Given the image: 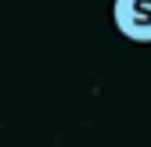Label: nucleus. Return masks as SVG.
I'll return each instance as SVG.
<instances>
[{
    "mask_svg": "<svg viewBox=\"0 0 151 147\" xmlns=\"http://www.w3.org/2000/svg\"><path fill=\"white\" fill-rule=\"evenodd\" d=\"M115 29L133 43H151V0H115L111 4Z\"/></svg>",
    "mask_w": 151,
    "mask_h": 147,
    "instance_id": "f257e3e1",
    "label": "nucleus"
}]
</instances>
